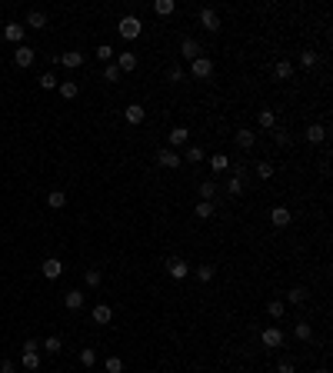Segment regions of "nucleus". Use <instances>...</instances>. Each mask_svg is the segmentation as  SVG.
Instances as JSON below:
<instances>
[{"mask_svg": "<svg viewBox=\"0 0 333 373\" xmlns=\"http://www.w3.org/2000/svg\"><path fill=\"white\" fill-rule=\"evenodd\" d=\"M140 30H143L140 17H134V14L120 17V24H117V33H120V37H123V40H137V37H140Z\"/></svg>", "mask_w": 333, "mask_h": 373, "instance_id": "f257e3e1", "label": "nucleus"}, {"mask_svg": "<svg viewBox=\"0 0 333 373\" xmlns=\"http://www.w3.org/2000/svg\"><path fill=\"white\" fill-rule=\"evenodd\" d=\"M160 163L163 170H180V163H183V157H180V150H170V147H163V150H157V157H153Z\"/></svg>", "mask_w": 333, "mask_h": 373, "instance_id": "f03ea898", "label": "nucleus"}, {"mask_svg": "<svg viewBox=\"0 0 333 373\" xmlns=\"http://www.w3.org/2000/svg\"><path fill=\"white\" fill-rule=\"evenodd\" d=\"M190 73L197 80H210V77H214V60H210V57H197V60H190Z\"/></svg>", "mask_w": 333, "mask_h": 373, "instance_id": "7ed1b4c3", "label": "nucleus"}, {"mask_svg": "<svg viewBox=\"0 0 333 373\" xmlns=\"http://www.w3.org/2000/svg\"><path fill=\"white\" fill-rule=\"evenodd\" d=\"M183 143H190V130L183 127H170V134H166V147H170V150H180Z\"/></svg>", "mask_w": 333, "mask_h": 373, "instance_id": "20e7f679", "label": "nucleus"}, {"mask_svg": "<svg viewBox=\"0 0 333 373\" xmlns=\"http://www.w3.org/2000/svg\"><path fill=\"white\" fill-rule=\"evenodd\" d=\"M180 57H187V60H197V57H203V47H200V40L183 37V40H180Z\"/></svg>", "mask_w": 333, "mask_h": 373, "instance_id": "39448f33", "label": "nucleus"}, {"mask_svg": "<svg viewBox=\"0 0 333 373\" xmlns=\"http://www.w3.org/2000/svg\"><path fill=\"white\" fill-rule=\"evenodd\" d=\"M166 273H170L174 280H183L187 273H190V263L180 260V257H170V260H166Z\"/></svg>", "mask_w": 333, "mask_h": 373, "instance_id": "423d86ee", "label": "nucleus"}, {"mask_svg": "<svg viewBox=\"0 0 333 373\" xmlns=\"http://www.w3.org/2000/svg\"><path fill=\"white\" fill-rule=\"evenodd\" d=\"M33 60H37V54H33V50L27 47V44H20V47L14 50V64L20 67V70H27V67H30Z\"/></svg>", "mask_w": 333, "mask_h": 373, "instance_id": "0eeeda50", "label": "nucleus"}, {"mask_svg": "<svg viewBox=\"0 0 333 373\" xmlns=\"http://www.w3.org/2000/svg\"><path fill=\"white\" fill-rule=\"evenodd\" d=\"M260 343H263L267 350H277L280 343H283V330H277V326H267V330L260 334Z\"/></svg>", "mask_w": 333, "mask_h": 373, "instance_id": "6e6552de", "label": "nucleus"}, {"mask_svg": "<svg viewBox=\"0 0 333 373\" xmlns=\"http://www.w3.org/2000/svg\"><path fill=\"white\" fill-rule=\"evenodd\" d=\"M200 24H203L210 33H217V30H220V14H217L214 7H203V10H200Z\"/></svg>", "mask_w": 333, "mask_h": 373, "instance_id": "1a4fd4ad", "label": "nucleus"}, {"mask_svg": "<svg viewBox=\"0 0 333 373\" xmlns=\"http://www.w3.org/2000/svg\"><path fill=\"white\" fill-rule=\"evenodd\" d=\"M40 270H44V277H47V280H57L60 273H64V263L57 260V257H47V260L40 263Z\"/></svg>", "mask_w": 333, "mask_h": 373, "instance_id": "9d476101", "label": "nucleus"}, {"mask_svg": "<svg viewBox=\"0 0 333 373\" xmlns=\"http://www.w3.org/2000/svg\"><path fill=\"white\" fill-rule=\"evenodd\" d=\"M24 33H27L24 24H4V37H7L10 44H17V47L24 44Z\"/></svg>", "mask_w": 333, "mask_h": 373, "instance_id": "9b49d317", "label": "nucleus"}, {"mask_svg": "<svg viewBox=\"0 0 333 373\" xmlns=\"http://www.w3.org/2000/svg\"><path fill=\"white\" fill-rule=\"evenodd\" d=\"M233 140H237V147H240V150H250V147L257 143V134H254L250 127H240L237 134H233Z\"/></svg>", "mask_w": 333, "mask_h": 373, "instance_id": "f8f14e48", "label": "nucleus"}, {"mask_svg": "<svg viewBox=\"0 0 333 373\" xmlns=\"http://www.w3.org/2000/svg\"><path fill=\"white\" fill-rule=\"evenodd\" d=\"M123 117H127V123H130V127H140V123H143V117H147V110H143L140 103H130L127 110H123Z\"/></svg>", "mask_w": 333, "mask_h": 373, "instance_id": "ddd939ff", "label": "nucleus"}, {"mask_svg": "<svg viewBox=\"0 0 333 373\" xmlns=\"http://www.w3.org/2000/svg\"><path fill=\"white\" fill-rule=\"evenodd\" d=\"M90 320H94V323H100V326H107V323L113 320V310L107 307V303H97L94 313H90Z\"/></svg>", "mask_w": 333, "mask_h": 373, "instance_id": "4468645a", "label": "nucleus"}, {"mask_svg": "<svg viewBox=\"0 0 333 373\" xmlns=\"http://www.w3.org/2000/svg\"><path fill=\"white\" fill-rule=\"evenodd\" d=\"M270 220H273V227H286V223L294 220V214H290L286 206H273V210H270Z\"/></svg>", "mask_w": 333, "mask_h": 373, "instance_id": "2eb2a0df", "label": "nucleus"}, {"mask_svg": "<svg viewBox=\"0 0 333 373\" xmlns=\"http://www.w3.org/2000/svg\"><path fill=\"white\" fill-rule=\"evenodd\" d=\"M303 137H307V143H323L326 140V127H323V123H310Z\"/></svg>", "mask_w": 333, "mask_h": 373, "instance_id": "dca6fc26", "label": "nucleus"}, {"mask_svg": "<svg viewBox=\"0 0 333 373\" xmlns=\"http://www.w3.org/2000/svg\"><path fill=\"white\" fill-rule=\"evenodd\" d=\"M57 60H60L64 67H70V70H73V67H80V64H84V54H80V50H67V54H60Z\"/></svg>", "mask_w": 333, "mask_h": 373, "instance_id": "f3484780", "label": "nucleus"}, {"mask_svg": "<svg viewBox=\"0 0 333 373\" xmlns=\"http://www.w3.org/2000/svg\"><path fill=\"white\" fill-rule=\"evenodd\" d=\"M117 70H120V73L137 70V54H120V57H117Z\"/></svg>", "mask_w": 333, "mask_h": 373, "instance_id": "a211bd4d", "label": "nucleus"}, {"mask_svg": "<svg viewBox=\"0 0 333 373\" xmlns=\"http://www.w3.org/2000/svg\"><path fill=\"white\" fill-rule=\"evenodd\" d=\"M27 27L44 30V27H47V14H44V10H30V14H27Z\"/></svg>", "mask_w": 333, "mask_h": 373, "instance_id": "6ab92c4d", "label": "nucleus"}, {"mask_svg": "<svg viewBox=\"0 0 333 373\" xmlns=\"http://www.w3.org/2000/svg\"><path fill=\"white\" fill-rule=\"evenodd\" d=\"M64 307L67 310H80V307H84V294H80V290H67V294H64Z\"/></svg>", "mask_w": 333, "mask_h": 373, "instance_id": "aec40b11", "label": "nucleus"}, {"mask_svg": "<svg viewBox=\"0 0 333 373\" xmlns=\"http://www.w3.org/2000/svg\"><path fill=\"white\" fill-rule=\"evenodd\" d=\"M193 273H197V280H200V283H210V280L217 277V267H214V263H200V267H197Z\"/></svg>", "mask_w": 333, "mask_h": 373, "instance_id": "412c9836", "label": "nucleus"}, {"mask_svg": "<svg viewBox=\"0 0 333 373\" xmlns=\"http://www.w3.org/2000/svg\"><path fill=\"white\" fill-rule=\"evenodd\" d=\"M294 337H297V340H300V343H307V340H313V326H310V323H307V320H300V323H297V326H294Z\"/></svg>", "mask_w": 333, "mask_h": 373, "instance_id": "4be33fe9", "label": "nucleus"}, {"mask_svg": "<svg viewBox=\"0 0 333 373\" xmlns=\"http://www.w3.org/2000/svg\"><path fill=\"white\" fill-rule=\"evenodd\" d=\"M257 123H260L263 130H273V127H277V113H273V110H260V113H257Z\"/></svg>", "mask_w": 333, "mask_h": 373, "instance_id": "5701e85b", "label": "nucleus"}, {"mask_svg": "<svg viewBox=\"0 0 333 373\" xmlns=\"http://www.w3.org/2000/svg\"><path fill=\"white\" fill-rule=\"evenodd\" d=\"M267 313H270L273 320H283V317H286V303H283V300H270V303H267Z\"/></svg>", "mask_w": 333, "mask_h": 373, "instance_id": "b1692460", "label": "nucleus"}, {"mask_svg": "<svg viewBox=\"0 0 333 373\" xmlns=\"http://www.w3.org/2000/svg\"><path fill=\"white\" fill-rule=\"evenodd\" d=\"M273 73H277V80H290L294 77V64H290V60H277Z\"/></svg>", "mask_w": 333, "mask_h": 373, "instance_id": "393cba45", "label": "nucleus"}, {"mask_svg": "<svg viewBox=\"0 0 333 373\" xmlns=\"http://www.w3.org/2000/svg\"><path fill=\"white\" fill-rule=\"evenodd\" d=\"M64 203H67V193L64 190H50L47 193V206H50V210H60Z\"/></svg>", "mask_w": 333, "mask_h": 373, "instance_id": "a878e982", "label": "nucleus"}, {"mask_svg": "<svg viewBox=\"0 0 333 373\" xmlns=\"http://www.w3.org/2000/svg\"><path fill=\"white\" fill-rule=\"evenodd\" d=\"M286 303H294V307H300V303H307V286H294V290L286 294Z\"/></svg>", "mask_w": 333, "mask_h": 373, "instance_id": "bb28decb", "label": "nucleus"}, {"mask_svg": "<svg viewBox=\"0 0 333 373\" xmlns=\"http://www.w3.org/2000/svg\"><path fill=\"white\" fill-rule=\"evenodd\" d=\"M57 87H60V97H64V100H73V97L80 94V87L73 80H64V84H57Z\"/></svg>", "mask_w": 333, "mask_h": 373, "instance_id": "cd10ccee", "label": "nucleus"}, {"mask_svg": "<svg viewBox=\"0 0 333 373\" xmlns=\"http://www.w3.org/2000/svg\"><path fill=\"white\" fill-rule=\"evenodd\" d=\"M214 197H217V183L203 180V183H200V200H210V203H214Z\"/></svg>", "mask_w": 333, "mask_h": 373, "instance_id": "c85d7f7f", "label": "nucleus"}, {"mask_svg": "<svg viewBox=\"0 0 333 373\" xmlns=\"http://www.w3.org/2000/svg\"><path fill=\"white\" fill-rule=\"evenodd\" d=\"M174 7H177L174 0H153V10H157L160 17H170V14H174Z\"/></svg>", "mask_w": 333, "mask_h": 373, "instance_id": "c756f323", "label": "nucleus"}, {"mask_svg": "<svg viewBox=\"0 0 333 373\" xmlns=\"http://www.w3.org/2000/svg\"><path fill=\"white\" fill-rule=\"evenodd\" d=\"M210 167H214L217 174H220V170L230 167V157H227V153H214V157H210Z\"/></svg>", "mask_w": 333, "mask_h": 373, "instance_id": "7c9ffc66", "label": "nucleus"}, {"mask_svg": "<svg viewBox=\"0 0 333 373\" xmlns=\"http://www.w3.org/2000/svg\"><path fill=\"white\" fill-rule=\"evenodd\" d=\"M193 214H197L200 220H210V217H214V203H210V200H200V203H197V210H193Z\"/></svg>", "mask_w": 333, "mask_h": 373, "instance_id": "2f4dec72", "label": "nucleus"}, {"mask_svg": "<svg viewBox=\"0 0 333 373\" xmlns=\"http://www.w3.org/2000/svg\"><path fill=\"white\" fill-rule=\"evenodd\" d=\"M84 280H87V286H90V290H97V286H100V280H103V273L97 270V267H90V270L84 273Z\"/></svg>", "mask_w": 333, "mask_h": 373, "instance_id": "473e14b6", "label": "nucleus"}, {"mask_svg": "<svg viewBox=\"0 0 333 373\" xmlns=\"http://www.w3.org/2000/svg\"><path fill=\"white\" fill-rule=\"evenodd\" d=\"M37 84H40V90H54V87H57V84H60V80H57V77H54V73H50V70H47V73H40V77H37Z\"/></svg>", "mask_w": 333, "mask_h": 373, "instance_id": "72a5a7b5", "label": "nucleus"}, {"mask_svg": "<svg viewBox=\"0 0 333 373\" xmlns=\"http://www.w3.org/2000/svg\"><path fill=\"white\" fill-rule=\"evenodd\" d=\"M20 366H24V370H37V366H40V353H24V357H20Z\"/></svg>", "mask_w": 333, "mask_h": 373, "instance_id": "f704fd0d", "label": "nucleus"}, {"mask_svg": "<svg viewBox=\"0 0 333 373\" xmlns=\"http://www.w3.org/2000/svg\"><path fill=\"white\" fill-rule=\"evenodd\" d=\"M183 160H187V163H200V160H203V147H187Z\"/></svg>", "mask_w": 333, "mask_h": 373, "instance_id": "c9c22d12", "label": "nucleus"}, {"mask_svg": "<svg viewBox=\"0 0 333 373\" xmlns=\"http://www.w3.org/2000/svg\"><path fill=\"white\" fill-rule=\"evenodd\" d=\"M40 347L47 350V353H60V350H64V343H60V337H47V340L40 343Z\"/></svg>", "mask_w": 333, "mask_h": 373, "instance_id": "e433bc0d", "label": "nucleus"}, {"mask_svg": "<svg viewBox=\"0 0 333 373\" xmlns=\"http://www.w3.org/2000/svg\"><path fill=\"white\" fill-rule=\"evenodd\" d=\"M80 363H84V366H94L97 363V350L94 347H84V350H80Z\"/></svg>", "mask_w": 333, "mask_h": 373, "instance_id": "4c0bfd02", "label": "nucleus"}, {"mask_svg": "<svg viewBox=\"0 0 333 373\" xmlns=\"http://www.w3.org/2000/svg\"><path fill=\"white\" fill-rule=\"evenodd\" d=\"M257 177H260V180H270V177H273V163H270V160H260V163H257Z\"/></svg>", "mask_w": 333, "mask_h": 373, "instance_id": "58836bf2", "label": "nucleus"}, {"mask_svg": "<svg viewBox=\"0 0 333 373\" xmlns=\"http://www.w3.org/2000/svg\"><path fill=\"white\" fill-rule=\"evenodd\" d=\"M103 370H107V373H123V360H120V357H107Z\"/></svg>", "mask_w": 333, "mask_h": 373, "instance_id": "ea45409f", "label": "nucleus"}, {"mask_svg": "<svg viewBox=\"0 0 333 373\" xmlns=\"http://www.w3.org/2000/svg\"><path fill=\"white\" fill-rule=\"evenodd\" d=\"M97 60H103V64H110V60H113V47H110V44H100V47H97Z\"/></svg>", "mask_w": 333, "mask_h": 373, "instance_id": "a19ab883", "label": "nucleus"}, {"mask_svg": "<svg viewBox=\"0 0 333 373\" xmlns=\"http://www.w3.org/2000/svg\"><path fill=\"white\" fill-rule=\"evenodd\" d=\"M103 80H107V84H117V80H120L117 64H107V67H103Z\"/></svg>", "mask_w": 333, "mask_h": 373, "instance_id": "79ce46f5", "label": "nucleus"}, {"mask_svg": "<svg viewBox=\"0 0 333 373\" xmlns=\"http://www.w3.org/2000/svg\"><path fill=\"white\" fill-rule=\"evenodd\" d=\"M227 193H230V197H240V193H243V180L230 177V183H227Z\"/></svg>", "mask_w": 333, "mask_h": 373, "instance_id": "37998d69", "label": "nucleus"}, {"mask_svg": "<svg viewBox=\"0 0 333 373\" xmlns=\"http://www.w3.org/2000/svg\"><path fill=\"white\" fill-rule=\"evenodd\" d=\"M166 80H170V84H180V80H187V73H183L180 67H170V70H166Z\"/></svg>", "mask_w": 333, "mask_h": 373, "instance_id": "c03bdc74", "label": "nucleus"}, {"mask_svg": "<svg viewBox=\"0 0 333 373\" xmlns=\"http://www.w3.org/2000/svg\"><path fill=\"white\" fill-rule=\"evenodd\" d=\"M290 140H294V137L286 134V130H277V134H273V143H277V147H290Z\"/></svg>", "mask_w": 333, "mask_h": 373, "instance_id": "a18cd8bd", "label": "nucleus"}, {"mask_svg": "<svg viewBox=\"0 0 333 373\" xmlns=\"http://www.w3.org/2000/svg\"><path fill=\"white\" fill-rule=\"evenodd\" d=\"M317 64V54H313V50H303L300 54V67H313Z\"/></svg>", "mask_w": 333, "mask_h": 373, "instance_id": "49530a36", "label": "nucleus"}, {"mask_svg": "<svg viewBox=\"0 0 333 373\" xmlns=\"http://www.w3.org/2000/svg\"><path fill=\"white\" fill-rule=\"evenodd\" d=\"M0 373H17V363L14 360H0Z\"/></svg>", "mask_w": 333, "mask_h": 373, "instance_id": "de8ad7c7", "label": "nucleus"}, {"mask_svg": "<svg viewBox=\"0 0 333 373\" xmlns=\"http://www.w3.org/2000/svg\"><path fill=\"white\" fill-rule=\"evenodd\" d=\"M37 350H40L37 340H24V353H37Z\"/></svg>", "mask_w": 333, "mask_h": 373, "instance_id": "09e8293b", "label": "nucleus"}, {"mask_svg": "<svg viewBox=\"0 0 333 373\" xmlns=\"http://www.w3.org/2000/svg\"><path fill=\"white\" fill-rule=\"evenodd\" d=\"M277 373H297V370H294V363H286V360H283V363L277 366Z\"/></svg>", "mask_w": 333, "mask_h": 373, "instance_id": "8fccbe9b", "label": "nucleus"}, {"mask_svg": "<svg viewBox=\"0 0 333 373\" xmlns=\"http://www.w3.org/2000/svg\"><path fill=\"white\" fill-rule=\"evenodd\" d=\"M317 373H330V370H326V366H320V370H317Z\"/></svg>", "mask_w": 333, "mask_h": 373, "instance_id": "3c124183", "label": "nucleus"}, {"mask_svg": "<svg viewBox=\"0 0 333 373\" xmlns=\"http://www.w3.org/2000/svg\"><path fill=\"white\" fill-rule=\"evenodd\" d=\"M243 373H257V370H243Z\"/></svg>", "mask_w": 333, "mask_h": 373, "instance_id": "603ef678", "label": "nucleus"}]
</instances>
